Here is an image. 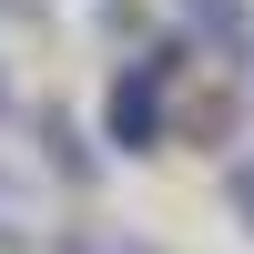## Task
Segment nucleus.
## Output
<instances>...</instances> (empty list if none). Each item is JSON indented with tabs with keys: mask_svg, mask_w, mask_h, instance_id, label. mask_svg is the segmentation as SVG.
Returning <instances> with one entry per match:
<instances>
[{
	"mask_svg": "<svg viewBox=\"0 0 254 254\" xmlns=\"http://www.w3.org/2000/svg\"><path fill=\"white\" fill-rule=\"evenodd\" d=\"M10 122H31V102H20V81L0 71V132H10Z\"/></svg>",
	"mask_w": 254,
	"mask_h": 254,
	"instance_id": "nucleus-7",
	"label": "nucleus"
},
{
	"mask_svg": "<svg viewBox=\"0 0 254 254\" xmlns=\"http://www.w3.org/2000/svg\"><path fill=\"white\" fill-rule=\"evenodd\" d=\"M173 81H183V31L163 41V51H132L112 71V92H102V132L122 142V153H153L163 132H173Z\"/></svg>",
	"mask_w": 254,
	"mask_h": 254,
	"instance_id": "nucleus-1",
	"label": "nucleus"
},
{
	"mask_svg": "<svg viewBox=\"0 0 254 254\" xmlns=\"http://www.w3.org/2000/svg\"><path fill=\"white\" fill-rule=\"evenodd\" d=\"M224 203H234V224L254 234V163H234V173H224Z\"/></svg>",
	"mask_w": 254,
	"mask_h": 254,
	"instance_id": "nucleus-6",
	"label": "nucleus"
},
{
	"mask_svg": "<svg viewBox=\"0 0 254 254\" xmlns=\"http://www.w3.org/2000/svg\"><path fill=\"white\" fill-rule=\"evenodd\" d=\"M31 234V183L10 173V153H0V244H20Z\"/></svg>",
	"mask_w": 254,
	"mask_h": 254,
	"instance_id": "nucleus-4",
	"label": "nucleus"
},
{
	"mask_svg": "<svg viewBox=\"0 0 254 254\" xmlns=\"http://www.w3.org/2000/svg\"><path fill=\"white\" fill-rule=\"evenodd\" d=\"M31 122H41V142H51V163H61L71 183L92 173V153H81V132H71V112H31Z\"/></svg>",
	"mask_w": 254,
	"mask_h": 254,
	"instance_id": "nucleus-3",
	"label": "nucleus"
},
{
	"mask_svg": "<svg viewBox=\"0 0 254 254\" xmlns=\"http://www.w3.org/2000/svg\"><path fill=\"white\" fill-rule=\"evenodd\" d=\"M61 254H163V244H142V234H122V224H92V234H71Z\"/></svg>",
	"mask_w": 254,
	"mask_h": 254,
	"instance_id": "nucleus-5",
	"label": "nucleus"
},
{
	"mask_svg": "<svg viewBox=\"0 0 254 254\" xmlns=\"http://www.w3.org/2000/svg\"><path fill=\"white\" fill-rule=\"evenodd\" d=\"M163 10H173V31L214 41V51H254V10L244 0H163Z\"/></svg>",
	"mask_w": 254,
	"mask_h": 254,
	"instance_id": "nucleus-2",
	"label": "nucleus"
}]
</instances>
